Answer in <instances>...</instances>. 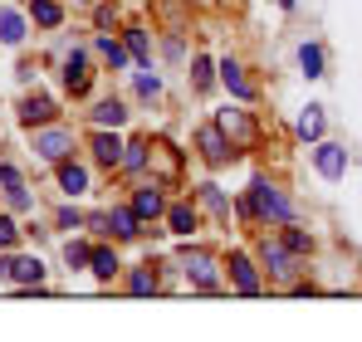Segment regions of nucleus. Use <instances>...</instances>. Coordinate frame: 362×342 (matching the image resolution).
<instances>
[{"label":"nucleus","instance_id":"obj_1","mask_svg":"<svg viewBox=\"0 0 362 342\" xmlns=\"http://www.w3.org/2000/svg\"><path fill=\"white\" fill-rule=\"evenodd\" d=\"M240 216H255V220H279V225H289V220H294V206L279 196V186H269V181L259 176V181H250V196L240 201Z\"/></svg>","mask_w":362,"mask_h":342},{"label":"nucleus","instance_id":"obj_2","mask_svg":"<svg viewBox=\"0 0 362 342\" xmlns=\"http://www.w3.org/2000/svg\"><path fill=\"white\" fill-rule=\"evenodd\" d=\"M196 152H201V162H211V167H226V162L235 157V142L226 137V127H221V122H206V127L196 132Z\"/></svg>","mask_w":362,"mask_h":342},{"label":"nucleus","instance_id":"obj_3","mask_svg":"<svg viewBox=\"0 0 362 342\" xmlns=\"http://www.w3.org/2000/svg\"><path fill=\"white\" fill-rule=\"evenodd\" d=\"M0 279H15L20 288H40L45 284V264L40 259H0Z\"/></svg>","mask_w":362,"mask_h":342},{"label":"nucleus","instance_id":"obj_4","mask_svg":"<svg viewBox=\"0 0 362 342\" xmlns=\"http://www.w3.org/2000/svg\"><path fill=\"white\" fill-rule=\"evenodd\" d=\"M35 152H40L45 162H64V157L74 152V137H69L64 127H45V132H35Z\"/></svg>","mask_w":362,"mask_h":342},{"label":"nucleus","instance_id":"obj_5","mask_svg":"<svg viewBox=\"0 0 362 342\" xmlns=\"http://www.w3.org/2000/svg\"><path fill=\"white\" fill-rule=\"evenodd\" d=\"M186 279H191L196 288H206V293H211V288L221 284V279H216V259H211L206 249H186Z\"/></svg>","mask_w":362,"mask_h":342},{"label":"nucleus","instance_id":"obj_6","mask_svg":"<svg viewBox=\"0 0 362 342\" xmlns=\"http://www.w3.org/2000/svg\"><path fill=\"white\" fill-rule=\"evenodd\" d=\"M313 167H318V176L338 181V176L348 171V147H338V142H318V152H313Z\"/></svg>","mask_w":362,"mask_h":342},{"label":"nucleus","instance_id":"obj_7","mask_svg":"<svg viewBox=\"0 0 362 342\" xmlns=\"http://www.w3.org/2000/svg\"><path fill=\"white\" fill-rule=\"evenodd\" d=\"M259 254H264V269H269L274 279H294V269H299V264H294V249H289V244L264 240V249H259Z\"/></svg>","mask_w":362,"mask_h":342},{"label":"nucleus","instance_id":"obj_8","mask_svg":"<svg viewBox=\"0 0 362 342\" xmlns=\"http://www.w3.org/2000/svg\"><path fill=\"white\" fill-rule=\"evenodd\" d=\"M64 88H69L74 98H83V93L93 88V73H88V59L78 54V49H74V54L64 59Z\"/></svg>","mask_w":362,"mask_h":342},{"label":"nucleus","instance_id":"obj_9","mask_svg":"<svg viewBox=\"0 0 362 342\" xmlns=\"http://www.w3.org/2000/svg\"><path fill=\"white\" fill-rule=\"evenodd\" d=\"M54 98H45V93H30L25 103H20V122L25 127H45V122H54Z\"/></svg>","mask_w":362,"mask_h":342},{"label":"nucleus","instance_id":"obj_10","mask_svg":"<svg viewBox=\"0 0 362 342\" xmlns=\"http://www.w3.org/2000/svg\"><path fill=\"white\" fill-rule=\"evenodd\" d=\"M216 122L226 127V137H230L235 147H240V142H255V122H250V117H245L240 108H226V113L216 117Z\"/></svg>","mask_w":362,"mask_h":342},{"label":"nucleus","instance_id":"obj_11","mask_svg":"<svg viewBox=\"0 0 362 342\" xmlns=\"http://www.w3.org/2000/svg\"><path fill=\"white\" fill-rule=\"evenodd\" d=\"M137 225H142V216H137L132 206H113V211H108V230H113L118 240H137V235H142Z\"/></svg>","mask_w":362,"mask_h":342},{"label":"nucleus","instance_id":"obj_12","mask_svg":"<svg viewBox=\"0 0 362 342\" xmlns=\"http://www.w3.org/2000/svg\"><path fill=\"white\" fill-rule=\"evenodd\" d=\"M230 279H235L240 293H259V274H255V264H250V254H245V249L230 254Z\"/></svg>","mask_w":362,"mask_h":342},{"label":"nucleus","instance_id":"obj_13","mask_svg":"<svg viewBox=\"0 0 362 342\" xmlns=\"http://www.w3.org/2000/svg\"><path fill=\"white\" fill-rule=\"evenodd\" d=\"M0 191H5V201H10L15 211H30V191H25V181H20L15 167H0Z\"/></svg>","mask_w":362,"mask_h":342},{"label":"nucleus","instance_id":"obj_14","mask_svg":"<svg viewBox=\"0 0 362 342\" xmlns=\"http://www.w3.org/2000/svg\"><path fill=\"white\" fill-rule=\"evenodd\" d=\"M221 78H226V88H230L240 103H245V98H255V83L245 78V69L235 64V59H226V64H221Z\"/></svg>","mask_w":362,"mask_h":342},{"label":"nucleus","instance_id":"obj_15","mask_svg":"<svg viewBox=\"0 0 362 342\" xmlns=\"http://www.w3.org/2000/svg\"><path fill=\"white\" fill-rule=\"evenodd\" d=\"M132 211H137L142 220H157V216H162V191H157V186H137Z\"/></svg>","mask_w":362,"mask_h":342},{"label":"nucleus","instance_id":"obj_16","mask_svg":"<svg viewBox=\"0 0 362 342\" xmlns=\"http://www.w3.org/2000/svg\"><path fill=\"white\" fill-rule=\"evenodd\" d=\"M59 186L69 191V196H83V191H88V171L78 167V162H69V157H64V162H59Z\"/></svg>","mask_w":362,"mask_h":342},{"label":"nucleus","instance_id":"obj_17","mask_svg":"<svg viewBox=\"0 0 362 342\" xmlns=\"http://www.w3.org/2000/svg\"><path fill=\"white\" fill-rule=\"evenodd\" d=\"M294 127H299L303 142H318V137H323V108H318V103H308V108L299 113V122H294Z\"/></svg>","mask_w":362,"mask_h":342},{"label":"nucleus","instance_id":"obj_18","mask_svg":"<svg viewBox=\"0 0 362 342\" xmlns=\"http://www.w3.org/2000/svg\"><path fill=\"white\" fill-rule=\"evenodd\" d=\"M93 157H98L103 167H118L122 162V142L113 137V132H98V137H93Z\"/></svg>","mask_w":362,"mask_h":342},{"label":"nucleus","instance_id":"obj_19","mask_svg":"<svg viewBox=\"0 0 362 342\" xmlns=\"http://www.w3.org/2000/svg\"><path fill=\"white\" fill-rule=\"evenodd\" d=\"M30 15H35V25H45V30H54V25H64V10H59V0H30Z\"/></svg>","mask_w":362,"mask_h":342},{"label":"nucleus","instance_id":"obj_20","mask_svg":"<svg viewBox=\"0 0 362 342\" xmlns=\"http://www.w3.org/2000/svg\"><path fill=\"white\" fill-rule=\"evenodd\" d=\"M93 122H98V127H122V122H127V108H122L118 98H103V103L93 108Z\"/></svg>","mask_w":362,"mask_h":342},{"label":"nucleus","instance_id":"obj_21","mask_svg":"<svg viewBox=\"0 0 362 342\" xmlns=\"http://www.w3.org/2000/svg\"><path fill=\"white\" fill-rule=\"evenodd\" d=\"M167 225H172V235H191V230H196V211H191V201H181V206L167 211Z\"/></svg>","mask_w":362,"mask_h":342},{"label":"nucleus","instance_id":"obj_22","mask_svg":"<svg viewBox=\"0 0 362 342\" xmlns=\"http://www.w3.org/2000/svg\"><path fill=\"white\" fill-rule=\"evenodd\" d=\"M0 40H5V45H20V40H25V20H20V10H0Z\"/></svg>","mask_w":362,"mask_h":342},{"label":"nucleus","instance_id":"obj_23","mask_svg":"<svg viewBox=\"0 0 362 342\" xmlns=\"http://www.w3.org/2000/svg\"><path fill=\"white\" fill-rule=\"evenodd\" d=\"M88 264H93V279H103V284H108V279H113V274L122 269L113 249H93V259H88Z\"/></svg>","mask_w":362,"mask_h":342},{"label":"nucleus","instance_id":"obj_24","mask_svg":"<svg viewBox=\"0 0 362 342\" xmlns=\"http://www.w3.org/2000/svg\"><path fill=\"white\" fill-rule=\"evenodd\" d=\"M196 196H201V206H206L211 216H221V220H230V206H226V196H221V186H201Z\"/></svg>","mask_w":362,"mask_h":342},{"label":"nucleus","instance_id":"obj_25","mask_svg":"<svg viewBox=\"0 0 362 342\" xmlns=\"http://www.w3.org/2000/svg\"><path fill=\"white\" fill-rule=\"evenodd\" d=\"M127 54L137 59V64H152V40H147V30H127Z\"/></svg>","mask_w":362,"mask_h":342},{"label":"nucleus","instance_id":"obj_26","mask_svg":"<svg viewBox=\"0 0 362 342\" xmlns=\"http://www.w3.org/2000/svg\"><path fill=\"white\" fill-rule=\"evenodd\" d=\"M299 69L308 73V78H323V49H318V45H303L299 49Z\"/></svg>","mask_w":362,"mask_h":342},{"label":"nucleus","instance_id":"obj_27","mask_svg":"<svg viewBox=\"0 0 362 342\" xmlns=\"http://www.w3.org/2000/svg\"><path fill=\"white\" fill-rule=\"evenodd\" d=\"M88 259H93V249H88L83 240H69V244H64V264H69V269H83Z\"/></svg>","mask_w":362,"mask_h":342},{"label":"nucleus","instance_id":"obj_28","mask_svg":"<svg viewBox=\"0 0 362 342\" xmlns=\"http://www.w3.org/2000/svg\"><path fill=\"white\" fill-rule=\"evenodd\" d=\"M122 171H142L147 167V142H132V147H122Z\"/></svg>","mask_w":362,"mask_h":342},{"label":"nucleus","instance_id":"obj_29","mask_svg":"<svg viewBox=\"0 0 362 342\" xmlns=\"http://www.w3.org/2000/svg\"><path fill=\"white\" fill-rule=\"evenodd\" d=\"M127 288H132V293H157V274H152V264H147V269H132Z\"/></svg>","mask_w":362,"mask_h":342},{"label":"nucleus","instance_id":"obj_30","mask_svg":"<svg viewBox=\"0 0 362 342\" xmlns=\"http://www.w3.org/2000/svg\"><path fill=\"white\" fill-rule=\"evenodd\" d=\"M98 54L108 59V64H113V69H122V64H127V49H122L118 40H108V35H103V40H98Z\"/></svg>","mask_w":362,"mask_h":342},{"label":"nucleus","instance_id":"obj_31","mask_svg":"<svg viewBox=\"0 0 362 342\" xmlns=\"http://www.w3.org/2000/svg\"><path fill=\"white\" fill-rule=\"evenodd\" d=\"M211 78H216V73H211V59H196V64H191V83L206 93V88H211Z\"/></svg>","mask_w":362,"mask_h":342},{"label":"nucleus","instance_id":"obj_32","mask_svg":"<svg viewBox=\"0 0 362 342\" xmlns=\"http://www.w3.org/2000/svg\"><path fill=\"white\" fill-rule=\"evenodd\" d=\"M284 244H289L294 254H308V249H313V240H308V235H303L299 225H289V230H284Z\"/></svg>","mask_w":362,"mask_h":342},{"label":"nucleus","instance_id":"obj_33","mask_svg":"<svg viewBox=\"0 0 362 342\" xmlns=\"http://www.w3.org/2000/svg\"><path fill=\"white\" fill-rule=\"evenodd\" d=\"M137 93H142V98H157V93H162V78H157V73H137Z\"/></svg>","mask_w":362,"mask_h":342},{"label":"nucleus","instance_id":"obj_34","mask_svg":"<svg viewBox=\"0 0 362 342\" xmlns=\"http://www.w3.org/2000/svg\"><path fill=\"white\" fill-rule=\"evenodd\" d=\"M15 240H20V225H15L10 216H0V249H10Z\"/></svg>","mask_w":362,"mask_h":342},{"label":"nucleus","instance_id":"obj_35","mask_svg":"<svg viewBox=\"0 0 362 342\" xmlns=\"http://www.w3.org/2000/svg\"><path fill=\"white\" fill-rule=\"evenodd\" d=\"M83 225V216H78V211H69V206H64L59 211V230H78Z\"/></svg>","mask_w":362,"mask_h":342},{"label":"nucleus","instance_id":"obj_36","mask_svg":"<svg viewBox=\"0 0 362 342\" xmlns=\"http://www.w3.org/2000/svg\"><path fill=\"white\" fill-rule=\"evenodd\" d=\"M274 5H284V10H294V0H274Z\"/></svg>","mask_w":362,"mask_h":342},{"label":"nucleus","instance_id":"obj_37","mask_svg":"<svg viewBox=\"0 0 362 342\" xmlns=\"http://www.w3.org/2000/svg\"><path fill=\"white\" fill-rule=\"evenodd\" d=\"M88 5H93V0H88Z\"/></svg>","mask_w":362,"mask_h":342}]
</instances>
